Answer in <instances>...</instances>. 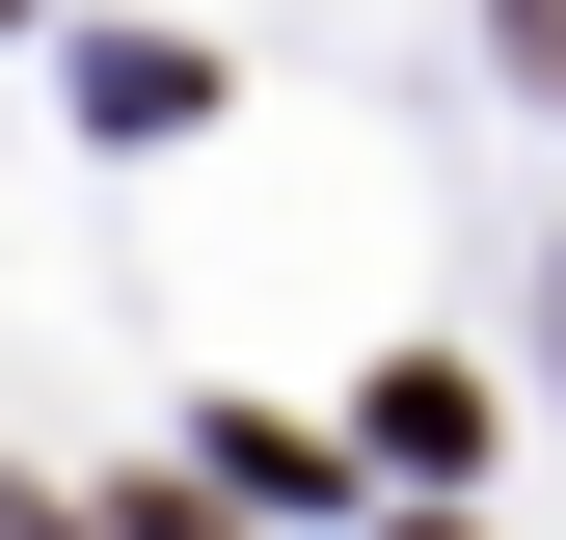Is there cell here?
<instances>
[{
	"instance_id": "cell-1",
	"label": "cell",
	"mask_w": 566,
	"mask_h": 540,
	"mask_svg": "<svg viewBox=\"0 0 566 540\" xmlns=\"http://www.w3.org/2000/svg\"><path fill=\"white\" fill-rule=\"evenodd\" d=\"M82 108H108V135H189V108H217V54H163V28H108V54H82Z\"/></svg>"
},
{
	"instance_id": "cell-2",
	"label": "cell",
	"mask_w": 566,
	"mask_h": 540,
	"mask_svg": "<svg viewBox=\"0 0 566 540\" xmlns=\"http://www.w3.org/2000/svg\"><path fill=\"white\" fill-rule=\"evenodd\" d=\"M485 28H513V82H539V108H566V0H485Z\"/></svg>"
},
{
	"instance_id": "cell-3",
	"label": "cell",
	"mask_w": 566,
	"mask_h": 540,
	"mask_svg": "<svg viewBox=\"0 0 566 540\" xmlns=\"http://www.w3.org/2000/svg\"><path fill=\"white\" fill-rule=\"evenodd\" d=\"M405 540H459V513H405Z\"/></svg>"
}]
</instances>
